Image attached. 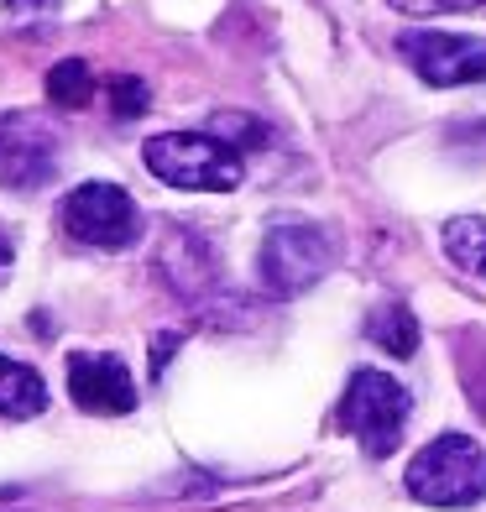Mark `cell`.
Listing matches in <instances>:
<instances>
[{
  "label": "cell",
  "mask_w": 486,
  "mask_h": 512,
  "mask_svg": "<svg viewBox=\"0 0 486 512\" xmlns=\"http://www.w3.org/2000/svg\"><path fill=\"white\" fill-rule=\"evenodd\" d=\"M142 162L162 183H173V189H199V194H210V189L225 194L246 178L241 147L220 142L210 131H162L142 147Z\"/></svg>",
  "instance_id": "1"
},
{
  "label": "cell",
  "mask_w": 486,
  "mask_h": 512,
  "mask_svg": "<svg viewBox=\"0 0 486 512\" xmlns=\"http://www.w3.org/2000/svg\"><path fill=\"white\" fill-rule=\"evenodd\" d=\"M408 497L429 507H471L486 497V450L471 434H439L408 465Z\"/></svg>",
  "instance_id": "2"
},
{
  "label": "cell",
  "mask_w": 486,
  "mask_h": 512,
  "mask_svg": "<svg viewBox=\"0 0 486 512\" xmlns=\"http://www.w3.org/2000/svg\"><path fill=\"white\" fill-rule=\"evenodd\" d=\"M403 424H408V392L403 382H392L387 371H372L361 366L351 382H345V398H340V429L361 439V450L382 460L398 450L403 439Z\"/></svg>",
  "instance_id": "3"
},
{
  "label": "cell",
  "mask_w": 486,
  "mask_h": 512,
  "mask_svg": "<svg viewBox=\"0 0 486 512\" xmlns=\"http://www.w3.org/2000/svg\"><path fill=\"white\" fill-rule=\"evenodd\" d=\"M330 272V241L314 225H277L257 251V283L272 298H298Z\"/></svg>",
  "instance_id": "4"
},
{
  "label": "cell",
  "mask_w": 486,
  "mask_h": 512,
  "mask_svg": "<svg viewBox=\"0 0 486 512\" xmlns=\"http://www.w3.org/2000/svg\"><path fill=\"white\" fill-rule=\"evenodd\" d=\"M63 230L84 246L121 251L142 236V209L121 189V183H79L63 199Z\"/></svg>",
  "instance_id": "5"
},
{
  "label": "cell",
  "mask_w": 486,
  "mask_h": 512,
  "mask_svg": "<svg viewBox=\"0 0 486 512\" xmlns=\"http://www.w3.org/2000/svg\"><path fill=\"white\" fill-rule=\"evenodd\" d=\"M58 131L42 115H0V183L21 194H37L58 178Z\"/></svg>",
  "instance_id": "6"
},
{
  "label": "cell",
  "mask_w": 486,
  "mask_h": 512,
  "mask_svg": "<svg viewBox=\"0 0 486 512\" xmlns=\"http://www.w3.org/2000/svg\"><path fill=\"white\" fill-rule=\"evenodd\" d=\"M398 53L413 63V74H419L424 84H434V89H455V84H481L486 79V42H476V37L408 27L398 37Z\"/></svg>",
  "instance_id": "7"
},
{
  "label": "cell",
  "mask_w": 486,
  "mask_h": 512,
  "mask_svg": "<svg viewBox=\"0 0 486 512\" xmlns=\"http://www.w3.org/2000/svg\"><path fill=\"white\" fill-rule=\"evenodd\" d=\"M68 392L84 413H100V418H115V413H131L136 408V382L121 356H89V351H74L68 356Z\"/></svg>",
  "instance_id": "8"
},
{
  "label": "cell",
  "mask_w": 486,
  "mask_h": 512,
  "mask_svg": "<svg viewBox=\"0 0 486 512\" xmlns=\"http://www.w3.org/2000/svg\"><path fill=\"white\" fill-rule=\"evenodd\" d=\"M162 272H168V283L189 298V304H199L204 288L220 283V262L204 236H194V230H173L168 246H162Z\"/></svg>",
  "instance_id": "9"
},
{
  "label": "cell",
  "mask_w": 486,
  "mask_h": 512,
  "mask_svg": "<svg viewBox=\"0 0 486 512\" xmlns=\"http://www.w3.org/2000/svg\"><path fill=\"white\" fill-rule=\"evenodd\" d=\"M48 408V382L27 361L0 356V418H32Z\"/></svg>",
  "instance_id": "10"
},
{
  "label": "cell",
  "mask_w": 486,
  "mask_h": 512,
  "mask_svg": "<svg viewBox=\"0 0 486 512\" xmlns=\"http://www.w3.org/2000/svg\"><path fill=\"white\" fill-rule=\"evenodd\" d=\"M366 340L382 345L387 356H413L419 351V319L408 314V304H377L366 314Z\"/></svg>",
  "instance_id": "11"
},
{
  "label": "cell",
  "mask_w": 486,
  "mask_h": 512,
  "mask_svg": "<svg viewBox=\"0 0 486 512\" xmlns=\"http://www.w3.org/2000/svg\"><path fill=\"white\" fill-rule=\"evenodd\" d=\"M445 256L455 267H466V272H476V277H486V220L481 215H455V220H445Z\"/></svg>",
  "instance_id": "12"
},
{
  "label": "cell",
  "mask_w": 486,
  "mask_h": 512,
  "mask_svg": "<svg viewBox=\"0 0 486 512\" xmlns=\"http://www.w3.org/2000/svg\"><path fill=\"white\" fill-rule=\"evenodd\" d=\"M48 100L63 105V110H84L89 100H95V74H89L84 58L53 63V74H48Z\"/></svg>",
  "instance_id": "13"
},
{
  "label": "cell",
  "mask_w": 486,
  "mask_h": 512,
  "mask_svg": "<svg viewBox=\"0 0 486 512\" xmlns=\"http://www.w3.org/2000/svg\"><path fill=\"white\" fill-rule=\"evenodd\" d=\"M110 100H115V115H121V121H131V115L147 110V84H142V79H115V84H110Z\"/></svg>",
  "instance_id": "14"
},
{
  "label": "cell",
  "mask_w": 486,
  "mask_h": 512,
  "mask_svg": "<svg viewBox=\"0 0 486 512\" xmlns=\"http://www.w3.org/2000/svg\"><path fill=\"white\" fill-rule=\"evenodd\" d=\"M387 6H398L408 16H450V11H476L486 0H387Z\"/></svg>",
  "instance_id": "15"
},
{
  "label": "cell",
  "mask_w": 486,
  "mask_h": 512,
  "mask_svg": "<svg viewBox=\"0 0 486 512\" xmlns=\"http://www.w3.org/2000/svg\"><path fill=\"white\" fill-rule=\"evenodd\" d=\"M173 351H178V335H157L152 340V377H162V366H168Z\"/></svg>",
  "instance_id": "16"
},
{
  "label": "cell",
  "mask_w": 486,
  "mask_h": 512,
  "mask_svg": "<svg viewBox=\"0 0 486 512\" xmlns=\"http://www.w3.org/2000/svg\"><path fill=\"white\" fill-rule=\"evenodd\" d=\"M32 6H48V0H6V16L11 11H32Z\"/></svg>",
  "instance_id": "17"
},
{
  "label": "cell",
  "mask_w": 486,
  "mask_h": 512,
  "mask_svg": "<svg viewBox=\"0 0 486 512\" xmlns=\"http://www.w3.org/2000/svg\"><path fill=\"white\" fill-rule=\"evenodd\" d=\"M6 262H11V241H6V236H0V267H6Z\"/></svg>",
  "instance_id": "18"
}]
</instances>
